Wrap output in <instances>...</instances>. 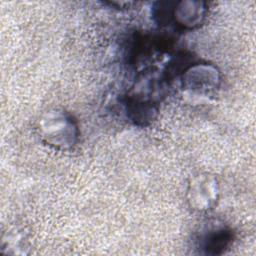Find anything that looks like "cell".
Instances as JSON below:
<instances>
[{
  "instance_id": "1",
  "label": "cell",
  "mask_w": 256,
  "mask_h": 256,
  "mask_svg": "<svg viewBox=\"0 0 256 256\" xmlns=\"http://www.w3.org/2000/svg\"><path fill=\"white\" fill-rule=\"evenodd\" d=\"M39 133L42 139L57 149H69L78 139V127L66 113L53 111L45 114L39 122Z\"/></svg>"
},
{
  "instance_id": "2",
  "label": "cell",
  "mask_w": 256,
  "mask_h": 256,
  "mask_svg": "<svg viewBox=\"0 0 256 256\" xmlns=\"http://www.w3.org/2000/svg\"><path fill=\"white\" fill-rule=\"evenodd\" d=\"M219 189L217 180L208 174L193 178L188 188V202L197 211L211 209L218 199Z\"/></svg>"
},
{
  "instance_id": "3",
  "label": "cell",
  "mask_w": 256,
  "mask_h": 256,
  "mask_svg": "<svg viewBox=\"0 0 256 256\" xmlns=\"http://www.w3.org/2000/svg\"><path fill=\"white\" fill-rule=\"evenodd\" d=\"M185 85L196 91H207L215 88L219 81L218 73L215 68L211 66H194L191 67L183 76Z\"/></svg>"
},
{
  "instance_id": "4",
  "label": "cell",
  "mask_w": 256,
  "mask_h": 256,
  "mask_svg": "<svg viewBox=\"0 0 256 256\" xmlns=\"http://www.w3.org/2000/svg\"><path fill=\"white\" fill-rule=\"evenodd\" d=\"M232 241V233L225 228L211 229L199 240V247L204 254L218 255L225 252Z\"/></svg>"
}]
</instances>
